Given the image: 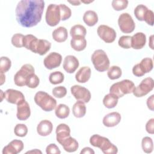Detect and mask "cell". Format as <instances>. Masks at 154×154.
I'll use <instances>...</instances> for the list:
<instances>
[{"label": "cell", "mask_w": 154, "mask_h": 154, "mask_svg": "<svg viewBox=\"0 0 154 154\" xmlns=\"http://www.w3.org/2000/svg\"><path fill=\"white\" fill-rule=\"evenodd\" d=\"M44 8L43 0L20 1L15 10L16 20L22 26L33 27L40 22Z\"/></svg>", "instance_id": "cell-1"}, {"label": "cell", "mask_w": 154, "mask_h": 154, "mask_svg": "<svg viewBox=\"0 0 154 154\" xmlns=\"http://www.w3.org/2000/svg\"><path fill=\"white\" fill-rule=\"evenodd\" d=\"M90 143L93 146L99 148L105 154H116L118 152L117 147L108 138L98 134L93 135L90 137Z\"/></svg>", "instance_id": "cell-2"}, {"label": "cell", "mask_w": 154, "mask_h": 154, "mask_svg": "<svg viewBox=\"0 0 154 154\" xmlns=\"http://www.w3.org/2000/svg\"><path fill=\"white\" fill-rule=\"evenodd\" d=\"M35 103L45 111H51L57 106V100L48 93L39 91L34 96Z\"/></svg>", "instance_id": "cell-3"}, {"label": "cell", "mask_w": 154, "mask_h": 154, "mask_svg": "<svg viewBox=\"0 0 154 154\" xmlns=\"http://www.w3.org/2000/svg\"><path fill=\"white\" fill-rule=\"evenodd\" d=\"M135 87V84L132 81L124 79L113 84L109 88V93L113 94L120 98L125 94L132 93Z\"/></svg>", "instance_id": "cell-4"}, {"label": "cell", "mask_w": 154, "mask_h": 154, "mask_svg": "<svg viewBox=\"0 0 154 154\" xmlns=\"http://www.w3.org/2000/svg\"><path fill=\"white\" fill-rule=\"evenodd\" d=\"M94 67L98 72H105L109 67V60L105 53L102 49L96 50L91 57Z\"/></svg>", "instance_id": "cell-5"}, {"label": "cell", "mask_w": 154, "mask_h": 154, "mask_svg": "<svg viewBox=\"0 0 154 154\" xmlns=\"http://www.w3.org/2000/svg\"><path fill=\"white\" fill-rule=\"evenodd\" d=\"M32 73H34V69L31 64H25L23 65L14 76V84L19 87L26 85L28 78Z\"/></svg>", "instance_id": "cell-6"}, {"label": "cell", "mask_w": 154, "mask_h": 154, "mask_svg": "<svg viewBox=\"0 0 154 154\" xmlns=\"http://www.w3.org/2000/svg\"><path fill=\"white\" fill-rule=\"evenodd\" d=\"M51 47V43L49 41L44 39H38L36 37H34L30 42L28 49L40 55H43L50 50Z\"/></svg>", "instance_id": "cell-7"}, {"label": "cell", "mask_w": 154, "mask_h": 154, "mask_svg": "<svg viewBox=\"0 0 154 154\" xmlns=\"http://www.w3.org/2000/svg\"><path fill=\"white\" fill-rule=\"evenodd\" d=\"M45 19L47 24L51 26H55L61 20V13L59 5L51 4L48 5L46 15Z\"/></svg>", "instance_id": "cell-8"}, {"label": "cell", "mask_w": 154, "mask_h": 154, "mask_svg": "<svg viewBox=\"0 0 154 154\" xmlns=\"http://www.w3.org/2000/svg\"><path fill=\"white\" fill-rule=\"evenodd\" d=\"M118 24L123 33H131L134 31L135 24L132 16L128 13L121 14L118 19Z\"/></svg>", "instance_id": "cell-9"}, {"label": "cell", "mask_w": 154, "mask_h": 154, "mask_svg": "<svg viewBox=\"0 0 154 154\" xmlns=\"http://www.w3.org/2000/svg\"><path fill=\"white\" fill-rule=\"evenodd\" d=\"M153 79L150 77H147L142 80L140 84L135 87L132 93L137 97H143L150 92L153 90Z\"/></svg>", "instance_id": "cell-10"}, {"label": "cell", "mask_w": 154, "mask_h": 154, "mask_svg": "<svg viewBox=\"0 0 154 154\" xmlns=\"http://www.w3.org/2000/svg\"><path fill=\"white\" fill-rule=\"evenodd\" d=\"M153 67V61L150 58H143L140 63L135 64L132 68L133 74L137 76L140 77L144 75L145 73L150 72Z\"/></svg>", "instance_id": "cell-11"}, {"label": "cell", "mask_w": 154, "mask_h": 154, "mask_svg": "<svg viewBox=\"0 0 154 154\" xmlns=\"http://www.w3.org/2000/svg\"><path fill=\"white\" fill-rule=\"evenodd\" d=\"M97 33L99 37L107 43L113 42L117 36L115 30L105 25H99L97 29Z\"/></svg>", "instance_id": "cell-12"}, {"label": "cell", "mask_w": 154, "mask_h": 154, "mask_svg": "<svg viewBox=\"0 0 154 154\" xmlns=\"http://www.w3.org/2000/svg\"><path fill=\"white\" fill-rule=\"evenodd\" d=\"M71 93L77 100H81L84 103H87L91 99L90 91L81 85H75L70 88Z\"/></svg>", "instance_id": "cell-13"}, {"label": "cell", "mask_w": 154, "mask_h": 154, "mask_svg": "<svg viewBox=\"0 0 154 154\" xmlns=\"http://www.w3.org/2000/svg\"><path fill=\"white\" fill-rule=\"evenodd\" d=\"M62 56L57 52H51L44 59L45 66L49 69H53L59 67L61 63Z\"/></svg>", "instance_id": "cell-14"}, {"label": "cell", "mask_w": 154, "mask_h": 154, "mask_svg": "<svg viewBox=\"0 0 154 154\" xmlns=\"http://www.w3.org/2000/svg\"><path fill=\"white\" fill-rule=\"evenodd\" d=\"M31 115L30 107L28 103L24 99L17 104V118L19 120H26Z\"/></svg>", "instance_id": "cell-15"}, {"label": "cell", "mask_w": 154, "mask_h": 154, "mask_svg": "<svg viewBox=\"0 0 154 154\" xmlns=\"http://www.w3.org/2000/svg\"><path fill=\"white\" fill-rule=\"evenodd\" d=\"M4 96L8 102L16 105L25 99L24 95L21 91L14 89L7 90L4 93Z\"/></svg>", "instance_id": "cell-16"}, {"label": "cell", "mask_w": 154, "mask_h": 154, "mask_svg": "<svg viewBox=\"0 0 154 154\" xmlns=\"http://www.w3.org/2000/svg\"><path fill=\"white\" fill-rule=\"evenodd\" d=\"M79 63L78 58L73 55H67L64 58L63 62L64 70L69 73H72L75 72L79 67Z\"/></svg>", "instance_id": "cell-17"}, {"label": "cell", "mask_w": 154, "mask_h": 154, "mask_svg": "<svg viewBox=\"0 0 154 154\" xmlns=\"http://www.w3.org/2000/svg\"><path fill=\"white\" fill-rule=\"evenodd\" d=\"M23 143L21 140H14L2 150L3 154H17L20 153L23 149Z\"/></svg>", "instance_id": "cell-18"}, {"label": "cell", "mask_w": 154, "mask_h": 154, "mask_svg": "<svg viewBox=\"0 0 154 154\" xmlns=\"http://www.w3.org/2000/svg\"><path fill=\"white\" fill-rule=\"evenodd\" d=\"M121 120V115L117 112H112L106 114L103 119V124L106 127H114Z\"/></svg>", "instance_id": "cell-19"}, {"label": "cell", "mask_w": 154, "mask_h": 154, "mask_svg": "<svg viewBox=\"0 0 154 154\" xmlns=\"http://www.w3.org/2000/svg\"><path fill=\"white\" fill-rule=\"evenodd\" d=\"M56 139L60 144L63 140L70 136V129L68 125L65 123H61L56 128Z\"/></svg>", "instance_id": "cell-20"}, {"label": "cell", "mask_w": 154, "mask_h": 154, "mask_svg": "<svg viewBox=\"0 0 154 154\" xmlns=\"http://www.w3.org/2000/svg\"><path fill=\"white\" fill-rule=\"evenodd\" d=\"M146 43V36L143 32H137L131 37V47L134 49H142Z\"/></svg>", "instance_id": "cell-21"}, {"label": "cell", "mask_w": 154, "mask_h": 154, "mask_svg": "<svg viewBox=\"0 0 154 154\" xmlns=\"http://www.w3.org/2000/svg\"><path fill=\"white\" fill-rule=\"evenodd\" d=\"M52 123L48 120H42L37 126V132L40 136L49 135L52 131Z\"/></svg>", "instance_id": "cell-22"}, {"label": "cell", "mask_w": 154, "mask_h": 154, "mask_svg": "<svg viewBox=\"0 0 154 154\" xmlns=\"http://www.w3.org/2000/svg\"><path fill=\"white\" fill-rule=\"evenodd\" d=\"M91 76V69L89 67L84 66L81 67L75 75V79L77 82L85 83L87 82Z\"/></svg>", "instance_id": "cell-23"}, {"label": "cell", "mask_w": 154, "mask_h": 154, "mask_svg": "<svg viewBox=\"0 0 154 154\" xmlns=\"http://www.w3.org/2000/svg\"><path fill=\"white\" fill-rule=\"evenodd\" d=\"M60 144L63 147V149L67 152H75L79 147L78 141L70 136L63 140Z\"/></svg>", "instance_id": "cell-24"}, {"label": "cell", "mask_w": 154, "mask_h": 154, "mask_svg": "<svg viewBox=\"0 0 154 154\" xmlns=\"http://www.w3.org/2000/svg\"><path fill=\"white\" fill-rule=\"evenodd\" d=\"M68 37L67 29L64 26H59L54 30L52 32L53 39L58 43L65 42Z\"/></svg>", "instance_id": "cell-25"}, {"label": "cell", "mask_w": 154, "mask_h": 154, "mask_svg": "<svg viewBox=\"0 0 154 154\" xmlns=\"http://www.w3.org/2000/svg\"><path fill=\"white\" fill-rule=\"evenodd\" d=\"M70 46L76 51H82L87 46V40L82 37H72L70 40Z\"/></svg>", "instance_id": "cell-26"}, {"label": "cell", "mask_w": 154, "mask_h": 154, "mask_svg": "<svg viewBox=\"0 0 154 154\" xmlns=\"http://www.w3.org/2000/svg\"><path fill=\"white\" fill-rule=\"evenodd\" d=\"M83 20L88 26H93L98 22L97 14L93 10H88L84 14Z\"/></svg>", "instance_id": "cell-27"}, {"label": "cell", "mask_w": 154, "mask_h": 154, "mask_svg": "<svg viewBox=\"0 0 154 154\" xmlns=\"http://www.w3.org/2000/svg\"><path fill=\"white\" fill-rule=\"evenodd\" d=\"M72 112L75 117L81 118L84 117L86 113V106L84 102L78 100L73 106Z\"/></svg>", "instance_id": "cell-28"}, {"label": "cell", "mask_w": 154, "mask_h": 154, "mask_svg": "<svg viewBox=\"0 0 154 154\" xmlns=\"http://www.w3.org/2000/svg\"><path fill=\"white\" fill-rule=\"evenodd\" d=\"M55 113L56 116L61 119L67 118L70 114V109L68 106L65 104L60 103L55 108Z\"/></svg>", "instance_id": "cell-29"}, {"label": "cell", "mask_w": 154, "mask_h": 154, "mask_svg": "<svg viewBox=\"0 0 154 154\" xmlns=\"http://www.w3.org/2000/svg\"><path fill=\"white\" fill-rule=\"evenodd\" d=\"M119 97L116 95L109 93L105 96L103 99V103L104 106L107 108H114L118 103Z\"/></svg>", "instance_id": "cell-30"}, {"label": "cell", "mask_w": 154, "mask_h": 154, "mask_svg": "<svg viewBox=\"0 0 154 154\" xmlns=\"http://www.w3.org/2000/svg\"><path fill=\"white\" fill-rule=\"evenodd\" d=\"M70 34L72 37H85L87 34L86 28L82 25H75L73 26L70 31Z\"/></svg>", "instance_id": "cell-31"}, {"label": "cell", "mask_w": 154, "mask_h": 154, "mask_svg": "<svg viewBox=\"0 0 154 154\" xmlns=\"http://www.w3.org/2000/svg\"><path fill=\"white\" fill-rule=\"evenodd\" d=\"M64 79V75L62 72L60 71H55V72H52L49 75V82L54 85L58 84L63 82Z\"/></svg>", "instance_id": "cell-32"}, {"label": "cell", "mask_w": 154, "mask_h": 154, "mask_svg": "<svg viewBox=\"0 0 154 154\" xmlns=\"http://www.w3.org/2000/svg\"><path fill=\"white\" fill-rule=\"evenodd\" d=\"M141 147L145 153H151L153 149V143L152 139L149 137H144L141 141Z\"/></svg>", "instance_id": "cell-33"}, {"label": "cell", "mask_w": 154, "mask_h": 154, "mask_svg": "<svg viewBox=\"0 0 154 154\" xmlns=\"http://www.w3.org/2000/svg\"><path fill=\"white\" fill-rule=\"evenodd\" d=\"M122 69L117 66H112L111 67H109L107 72L108 78L111 80L119 79L122 76Z\"/></svg>", "instance_id": "cell-34"}, {"label": "cell", "mask_w": 154, "mask_h": 154, "mask_svg": "<svg viewBox=\"0 0 154 154\" xmlns=\"http://www.w3.org/2000/svg\"><path fill=\"white\" fill-rule=\"evenodd\" d=\"M148 10L147 7L143 4L138 5L134 10V15L135 17L140 21H143L144 16L146 11Z\"/></svg>", "instance_id": "cell-35"}, {"label": "cell", "mask_w": 154, "mask_h": 154, "mask_svg": "<svg viewBox=\"0 0 154 154\" xmlns=\"http://www.w3.org/2000/svg\"><path fill=\"white\" fill-rule=\"evenodd\" d=\"M11 66V60L7 57H1L0 61V72L4 73L9 70Z\"/></svg>", "instance_id": "cell-36"}, {"label": "cell", "mask_w": 154, "mask_h": 154, "mask_svg": "<svg viewBox=\"0 0 154 154\" xmlns=\"http://www.w3.org/2000/svg\"><path fill=\"white\" fill-rule=\"evenodd\" d=\"M14 134L20 137H23L26 136L28 133V128L27 126L22 123H19L16 125L14 129Z\"/></svg>", "instance_id": "cell-37"}, {"label": "cell", "mask_w": 154, "mask_h": 154, "mask_svg": "<svg viewBox=\"0 0 154 154\" xmlns=\"http://www.w3.org/2000/svg\"><path fill=\"white\" fill-rule=\"evenodd\" d=\"M59 7L61 13V20L64 21L69 19L72 15V11L70 8L64 4H60Z\"/></svg>", "instance_id": "cell-38"}, {"label": "cell", "mask_w": 154, "mask_h": 154, "mask_svg": "<svg viewBox=\"0 0 154 154\" xmlns=\"http://www.w3.org/2000/svg\"><path fill=\"white\" fill-rule=\"evenodd\" d=\"M24 36L23 34L20 33L15 34L13 35L11 38V43L12 45L16 48H22L23 47V38Z\"/></svg>", "instance_id": "cell-39"}, {"label": "cell", "mask_w": 154, "mask_h": 154, "mask_svg": "<svg viewBox=\"0 0 154 154\" xmlns=\"http://www.w3.org/2000/svg\"><path fill=\"white\" fill-rule=\"evenodd\" d=\"M119 45L124 49H129L131 48V36L123 35L120 37L118 41Z\"/></svg>", "instance_id": "cell-40"}, {"label": "cell", "mask_w": 154, "mask_h": 154, "mask_svg": "<svg viewBox=\"0 0 154 154\" xmlns=\"http://www.w3.org/2000/svg\"><path fill=\"white\" fill-rule=\"evenodd\" d=\"M112 7L116 11H120L125 9L128 5L127 0H114L112 1Z\"/></svg>", "instance_id": "cell-41"}, {"label": "cell", "mask_w": 154, "mask_h": 154, "mask_svg": "<svg viewBox=\"0 0 154 154\" xmlns=\"http://www.w3.org/2000/svg\"><path fill=\"white\" fill-rule=\"evenodd\" d=\"M40 79L36 75H35V73H32L28 78L26 85H27L29 88H35L38 85Z\"/></svg>", "instance_id": "cell-42"}, {"label": "cell", "mask_w": 154, "mask_h": 154, "mask_svg": "<svg viewBox=\"0 0 154 154\" xmlns=\"http://www.w3.org/2000/svg\"><path fill=\"white\" fill-rule=\"evenodd\" d=\"M52 94L57 98H62L67 94V89L64 86H58L53 88Z\"/></svg>", "instance_id": "cell-43"}, {"label": "cell", "mask_w": 154, "mask_h": 154, "mask_svg": "<svg viewBox=\"0 0 154 154\" xmlns=\"http://www.w3.org/2000/svg\"><path fill=\"white\" fill-rule=\"evenodd\" d=\"M153 19H154V14L153 12L150 10H147L146 11V13L144 16L143 21H145L148 25L150 26L153 25Z\"/></svg>", "instance_id": "cell-44"}, {"label": "cell", "mask_w": 154, "mask_h": 154, "mask_svg": "<svg viewBox=\"0 0 154 154\" xmlns=\"http://www.w3.org/2000/svg\"><path fill=\"white\" fill-rule=\"evenodd\" d=\"M46 152L48 154H60L61 153L59 148L55 144H49L46 147Z\"/></svg>", "instance_id": "cell-45"}, {"label": "cell", "mask_w": 154, "mask_h": 154, "mask_svg": "<svg viewBox=\"0 0 154 154\" xmlns=\"http://www.w3.org/2000/svg\"><path fill=\"white\" fill-rule=\"evenodd\" d=\"M146 130L150 134L154 133V119H151L148 120L146 125Z\"/></svg>", "instance_id": "cell-46"}, {"label": "cell", "mask_w": 154, "mask_h": 154, "mask_svg": "<svg viewBox=\"0 0 154 154\" xmlns=\"http://www.w3.org/2000/svg\"><path fill=\"white\" fill-rule=\"evenodd\" d=\"M153 97H154V95L152 94L149 97H148L147 100V107L149 109H150L151 111H153Z\"/></svg>", "instance_id": "cell-47"}, {"label": "cell", "mask_w": 154, "mask_h": 154, "mask_svg": "<svg viewBox=\"0 0 154 154\" xmlns=\"http://www.w3.org/2000/svg\"><path fill=\"white\" fill-rule=\"evenodd\" d=\"M81 154H87V153H89V154H94V150L90 148V147H84L80 152Z\"/></svg>", "instance_id": "cell-48"}, {"label": "cell", "mask_w": 154, "mask_h": 154, "mask_svg": "<svg viewBox=\"0 0 154 154\" xmlns=\"http://www.w3.org/2000/svg\"><path fill=\"white\" fill-rule=\"evenodd\" d=\"M42 153V152L40 150H38V149H34L31 151H28L26 152V153Z\"/></svg>", "instance_id": "cell-49"}, {"label": "cell", "mask_w": 154, "mask_h": 154, "mask_svg": "<svg viewBox=\"0 0 154 154\" xmlns=\"http://www.w3.org/2000/svg\"><path fill=\"white\" fill-rule=\"evenodd\" d=\"M69 3L72 4L73 5H79L81 4V1H69Z\"/></svg>", "instance_id": "cell-50"}, {"label": "cell", "mask_w": 154, "mask_h": 154, "mask_svg": "<svg viewBox=\"0 0 154 154\" xmlns=\"http://www.w3.org/2000/svg\"><path fill=\"white\" fill-rule=\"evenodd\" d=\"M153 35H152L150 36V41L149 42V46L152 49H153Z\"/></svg>", "instance_id": "cell-51"}, {"label": "cell", "mask_w": 154, "mask_h": 154, "mask_svg": "<svg viewBox=\"0 0 154 154\" xmlns=\"http://www.w3.org/2000/svg\"><path fill=\"white\" fill-rule=\"evenodd\" d=\"M1 85H2L4 84V82H5V75H4V73H1Z\"/></svg>", "instance_id": "cell-52"}, {"label": "cell", "mask_w": 154, "mask_h": 154, "mask_svg": "<svg viewBox=\"0 0 154 154\" xmlns=\"http://www.w3.org/2000/svg\"><path fill=\"white\" fill-rule=\"evenodd\" d=\"M2 94H3V91L2 90H1V101L3 99V96H2Z\"/></svg>", "instance_id": "cell-53"}]
</instances>
